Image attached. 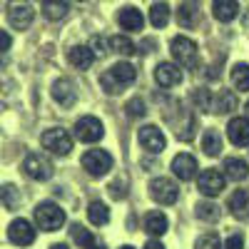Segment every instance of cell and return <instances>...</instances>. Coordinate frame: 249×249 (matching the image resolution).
Segmentation results:
<instances>
[{
    "mask_svg": "<svg viewBox=\"0 0 249 249\" xmlns=\"http://www.w3.org/2000/svg\"><path fill=\"white\" fill-rule=\"evenodd\" d=\"M135 77H137V72H135V68L130 65V62H115V65L100 77V85L107 95H120L124 88L132 85Z\"/></svg>",
    "mask_w": 249,
    "mask_h": 249,
    "instance_id": "6da1fadb",
    "label": "cell"
},
{
    "mask_svg": "<svg viewBox=\"0 0 249 249\" xmlns=\"http://www.w3.org/2000/svg\"><path fill=\"white\" fill-rule=\"evenodd\" d=\"M170 50H172V57L179 62V68H187V70H195L199 65V55H197V43L192 37H184V35H177L172 37L170 43Z\"/></svg>",
    "mask_w": 249,
    "mask_h": 249,
    "instance_id": "7a4b0ae2",
    "label": "cell"
},
{
    "mask_svg": "<svg viewBox=\"0 0 249 249\" xmlns=\"http://www.w3.org/2000/svg\"><path fill=\"white\" fill-rule=\"evenodd\" d=\"M35 222H37L40 230L57 232L60 227L65 224V212H62L55 202H40L35 207Z\"/></svg>",
    "mask_w": 249,
    "mask_h": 249,
    "instance_id": "3957f363",
    "label": "cell"
},
{
    "mask_svg": "<svg viewBox=\"0 0 249 249\" xmlns=\"http://www.w3.org/2000/svg\"><path fill=\"white\" fill-rule=\"evenodd\" d=\"M40 142H43V147L53 155H60V157H68L72 152V137L60 130V127H53V130H45L43 137H40Z\"/></svg>",
    "mask_w": 249,
    "mask_h": 249,
    "instance_id": "277c9868",
    "label": "cell"
},
{
    "mask_svg": "<svg viewBox=\"0 0 249 249\" xmlns=\"http://www.w3.org/2000/svg\"><path fill=\"white\" fill-rule=\"evenodd\" d=\"M82 167L92 177H102L112 170V155L107 150H88L82 155Z\"/></svg>",
    "mask_w": 249,
    "mask_h": 249,
    "instance_id": "5b68a950",
    "label": "cell"
},
{
    "mask_svg": "<svg viewBox=\"0 0 249 249\" xmlns=\"http://www.w3.org/2000/svg\"><path fill=\"white\" fill-rule=\"evenodd\" d=\"M23 172H25L30 179L45 182V179H50V177H53L55 167H53V162H50L45 155L33 152V155H28V157L23 160Z\"/></svg>",
    "mask_w": 249,
    "mask_h": 249,
    "instance_id": "8992f818",
    "label": "cell"
},
{
    "mask_svg": "<svg viewBox=\"0 0 249 249\" xmlns=\"http://www.w3.org/2000/svg\"><path fill=\"white\" fill-rule=\"evenodd\" d=\"M33 18H35V10L30 5V0H10V3H8V23L15 30L30 28Z\"/></svg>",
    "mask_w": 249,
    "mask_h": 249,
    "instance_id": "52a82bcc",
    "label": "cell"
},
{
    "mask_svg": "<svg viewBox=\"0 0 249 249\" xmlns=\"http://www.w3.org/2000/svg\"><path fill=\"white\" fill-rule=\"evenodd\" d=\"M150 197L157 204H175L179 199V190L170 177H155L150 182Z\"/></svg>",
    "mask_w": 249,
    "mask_h": 249,
    "instance_id": "ba28073f",
    "label": "cell"
},
{
    "mask_svg": "<svg viewBox=\"0 0 249 249\" xmlns=\"http://www.w3.org/2000/svg\"><path fill=\"white\" fill-rule=\"evenodd\" d=\"M102 135H105V127H102V122L92 115H85L75 122V137L80 142H100Z\"/></svg>",
    "mask_w": 249,
    "mask_h": 249,
    "instance_id": "9c48e42d",
    "label": "cell"
},
{
    "mask_svg": "<svg viewBox=\"0 0 249 249\" xmlns=\"http://www.w3.org/2000/svg\"><path fill=\"white\" fill-rule=\"evenodd\" d=\"M8 239L18 247H30L35 242V227L28 219H13L8 227Z\"/></svg>",
    "mask_w": 249,
    "mask_h": 249,
    "instance_id": "30bf717a",
    "label": "cell"
},
{
    "mask_svg": "<svg viewBox=\"0 0 249 249\" xmlns=\"http://www.w3.org/2000/svg\"><path fill=\"white\" fill-rule=\"evenodd\" d=\"M197 190L204 195V197H217L222 190H224V175L219 170H204L199 177H197Z\"/></svg>",
    "mask_w": 249,
    "mask_h": 249,
    "instance_id": "8fae6325",
    "label": "cell"
},
{
    "mask_svg": "<svg viewBox=\"0 0 249 249\" xmlns=\"http://www.w3.org/2000/svg\"><path fill=\"white\" fill-rule=\"evenodd\" d=\"M137 137H140V144H142V147L147 150V152H152V155L162 152L164 144H167V140H164L162 130L155 127V124H144V127H140Z\"/></svg>",
    "mask_w": 249,
    "mask_h": 249,
    "instance_id": "7c38bea8",
    "label": "cell"
},
{
    "mask_svg": "<svg viewBox=\"0 0 249 249\" xmlns=\"http://www.w3.org/2000/svg\"><path fill=\"white\" fill-rule=\"evenodd\" d=\"M53 100L57 102V105L62 107H70L75 105V100H77V90H75V82L70 77H60L53 82V90H50Z\"/></svg>",
    "mask_w": 249,
    "mask_h": 249,
    "instance_id": "4fadbf2b",
    "label": "cell"
},
{
    "mask_svg": "<svg viewBox=\"0 0 249 249\" xmlns=\"http://www.w3.org/2000/svg\"><path fill=\"white\" fill-rule=\"evenodd\" d=\"M155 80L160 88H175L182 82V68L175 62H160L155 68Z\"/></svg>",
    "mask_w": 249,
    "mask_h": 249,
    "instance_id": "5bb4252c",
    "label": "cell"
},
{
    "mask_svg": "<svg viewBox=\"0 0 249 249\" xmlns=\"http://www.w3.org/2000/svg\"><path fill=\"white\" fill-rule=\"evenodd\" d=\"M227 137L237 147H247L249 144V117H232L227 124Z\"/></svg>",
    "mask_w": 249,
    "mask_h": 249,
    "instance_id": "9a60e30c",
    "label": "cell"
},
{
    "mask_svg": "<svg viewBox=\"0 0 249 249\" xmlns=\"http://www.w3.org/2000/svg\"><path fill=\"white\" fill-rule=\"evenodd\" d=\"M172 172H175V177L182 179V182L195 179V177H197V160H195L192 155H187V152L177 155V157L172 160Z\"/></svg>",
    "mask_w": 249,
    "mask_h": 249,
    "instance_id": "2e32d148",
    "label": "cell"
},
{
    "mask_svg": "<svg viewBox=\"0 0 249 249\" xmlns=\"http://www.w3.org/2000/svg\"><path fill=\"white\" fill-rule=\"evenodd\" d=\"M68 62L72 68H77V70H88L95 62V50L90 45H75L68 53Z\"/></svg>",
    "mask_w": 249,
    "mask_h": 249,
    "instance_id": "e0dca14e",
    "label": "cell"
},
{
    "mask_svg": "<svg viewBox=\"0 0 249 249\" xmlns=\"http://www.w3.org/2000/svg\"><path fill=\"white\" fill-rule=\"evenodd\" d=\"M117 23H120L122 30L137 33V30H142V25H144V18H142V13H140L137 8H122L120 15H117Z\"/></svg>",
    "mask_w": 249,
    "mask_h": 249,
    "instance_id": "ac0fdd59",
    "label": "cell"
},
{
    "mask_svg": "<svg viewBox=\"0 0 249 249\" xmlns=\"http://www.w3.org/2000/svg\"><path fill=\"white\" fill-rule=\"evenodd\" d=\"M212 13L219 23H232L239 15V3L237 0H214L212 3Z\"/></svg>",
    "mask_w": 249,
    "mask_h": 249,
    "instance_id": "d6986e66",
    "label": "cell"
},
{
    "mask_svg": "<svg viewBox=\"0 0 249 249\" xmlns=\"http://www.w3.org/2000/svg\"><path fill=\"white\" fill-rule=\"evenodd\" d=\"M197 13H199V3H197V0H182V5L177 10V23L182 28H192L197 23Z\"/></svg>",
    "mask_w": 249,
    "mask_h": 249,
    "instance_id": "ffe728a7",
    "label": "cell"
},
{
    "mask_svg": "<svg viewBox=\"0 0 249 249\" xmlns=\"http://www.w3.org/2000/svg\"><path fill=\"white\" fill-rule=\"evenodd\" d=\"M224 175L230 179H234V182H242L249 175V164L244 160H239V157H227L224 160Z\"/></svg>",
    "mask_w": 249,
    "mask_h": 249,
    "instance_id": "44dd1931",
    "label": "cell"
},
{
    "mask_svg": "<svg viewBox=\"0 0 249 249\" xmlns=\"http://www.w3.org/2000/svg\"><path fill=\"white\" fill-rule=\"evenodd\" d=\"M167 227H170V222L162 212H150L147 217H144V230H147L152 237H162L164 232H167Z\"/></svg>",
    "mask_w": 249,
    "mask_h": 249,
    "instance_id": "7402d4cb",
    "label": "cell"
},
{
    "mask_svg": "<svg viewBox=\"0 0 249 249\" xmlns=\"http://www.w3.org/2000/svg\"><path fill=\"white\" fill-rule=\"evenodd\" d=\"M202 150H204V155L217 157L219 150H222V135L217 130H204V135H202Z\"/></svg>",
    "mask_w": 249,
    "mask_h": 249,
    "instance_id": "603a6c76",
    "label": "cell"
},
{
    "mask_svg": "<svg viewBox=\"0 0 249 249\" xmlns=\"http://www.w3.org/2000/svg\"><path fill=\"white\" fill-rule=\"evenodd\" d=\"M68 10H70V5L65 0H45L43 3V15L48 20H62L68 15Z\"/></svg>",
    "mask_w": 249,
    "mask_h": 249,
    "instance_id": "cb8c5ba5",
    "label": "cell"
},
{
    "mask_svg": "<svg viewBox=\"0 0 249 249\" xmlns=\"http://www.w3.org/2000/svg\"><path fill=\"white\" fill-rule=\"evenodd\" d=\"M227 207H230V212H232L234 217H244L247 207H249V197H247V192H244V190L232 192L230 199H227Z\"/></svg>",
    "mask_w": 249,
    "mask_h": 249,
    "instance_id": "d4e9b609",
    "label": "cell"
},
{
    "mask_svg": "<svg viewBox=\"0 0 249 249\" xmlns=\"http://www.w3.org/2000/svg\"><path fill=\"white\" fill-rule=\"evenodd\" d=\"M237 107V97L232 90H222L214 100H212V110L214 112H232Z\"/></svg>",
    "mask_w": 249,
    "mask_h": 249,
    "instance_id": "484cf974",
    "label": "cell"
},
{
    "mask_svg": "<svg viewBox=\"0 0 249 249\" xmlns=\"http://www.w3.org/2000/svg\"><path fill=\"white\" fill-rule=\"evenodd\" d=\"M88 219L95 224V227H102L110 222V210L105 207V202H92L88 207Z\"/></svg>",
    "mask_w": 249,
    "mask_h": 249,
    "instance_id": "4316f807",
    "label": "cell"
},
{
    "mask_svg": "<svg viewBox=\"0 0 249 249\" xmlns=\"http://www.w3.org/2000/svg\"><path fill=\"white\" fill-rule=\"evenodd\" d=\"M150 23L155 28H164L170 23V8H167V3H155L150 8Z\"/></svg>",
    "mask_w": 249,
    "mask_h": 249,
    "instance_id": "83f0119b",
    "label": "cell"
},
{
    "mask_svg": "<svg viewBox=\"0 0 249 249\" xmlns=\"http://www.w3.org/2000/svg\"><path fill=\"white\" fill-rule=\"evenodd\" d=\"M232 85L237 90H249V65H244V62H237V65L232 68Z\"/></svg>",
    "mask_w": 249,
    "mask_h": 249,
    "instance_id": "f1b7e54d",
    "label": "cell"
},
{
    "mask_svg": "<svg viewBox=\"0 0 249 249\" xmlns=\"http://www.w3.org/2000/svg\"><path fill=\"white\" fill-rule=\"evenodd\" d=\"M195 210H197V217L202 222H217L222 217V210H219L217 204H212V202H199Z\"/></svg>",
    "mask_w": 249,
    "mask_h": 249,
    "instance_id": "f546056e",
    "label": "cell"
},
{
    "mask_svg": "<svg viewBox=\"0 0 249 249\" xmlns=\"http://www.w3.org/2000/svg\"><path fill=\"white\" fill-rule=\"evenodd\" d=\"M0 199H3V204L8 207V210H15V207L20 204V190L15 184H3L0 187Z\"/></svg>",
    "mask_w": 249,
    "mask_h": 249,
    "instance_id": "4dcf8cb0",
    "label": "cell"
},
{
    "mask_svg": "<svg viewBox=\"0 0 249 249\" xmlns=\"http://www.w3.org/2000/svg\"><path fill=\"white\" fill-rule=\"evenodd\" d=\"M70 234H72L75 244H80L82 249H90V247L95 244V239H92V232H90V230H85V227H82V224H72Z\"/></svg>",
    "mask_w": 249,
    "mask_h": 249,
    "instance_id": "1f68e13d",
    "label": "cell"
},
{
    "mask_svg": "<svg viewBox=\"0 0 249 249\" xmlns=\"http://www.w3.org/2000/svg\"><path fill=\"white\" fill-rule=\"evenodd\" d=\"M110 50L120 53V55H132L135 53V43L130 37H124V35H115V37H110Z\"/></svg>",
    "mask_w": 249,
    "mask_h": 249,
    "instance_id": "d6a6232c",
    "label": "cell"
},
{
    "mask_svg": "<svg viewBox=\"0 0 249 249\" xmlns=\"http://www.w3.org/2000/svg\"><path fill=\"white\" fill-rule=\"evenodd\" d=\"M195 249H222V242L217 234H202L197 242H195Z\"/></svg>",
    "mask_w": 249,
    "mask_h": 249,
    "instance_id": "836d02e7",
    "label": "cell"
},
{
    "mask_svg": "<svg viewBox=\"0 0 249 249\" xmlns=\"http://www.w3.org/2000/svg\"><path fill=\"white\" fill-rule=\"evenodd\" d=\"M90 48L95 50V55H105V53H110V50H107V48H110V40L95 35V37H92V43H90Z\"/></svg>",
    "mask_w": 249,
    "mask_h": 249,
    "instance_id": "e575fe53",
    "label": "cell"
},
{
    "mask_svg": "<svg viewBox=\"0 0 249 249\" xmlns=\"http://www.w3.org/2000/svg\"><path fill=\"white\" fill-rule=\"evenodd\" d=\"M127 110H130V115H132V117H137V115H144V102H142V100H130Z\"/></svg>",
    "mask_w": 249,
    "mask_h": 249,
    "instance_id": "d590c367",
    "label": "cell"
},
{
    "mask_svg": "<svg viewBox=\"0 0 249 249\" xmlns=\"http://www.w3.org/2000/svg\"><path fill=\"white\" fill-rule=\"evenodd\" d=\"M224 249H244V239L239 234H232L230 239L224 242Z\"/></svg>",
    "mask_w": 249,
    "mask_h": 249,
    "instance_id": "8d00e7d4",
    "label": "cell"
},
{
    "mask_svg": "<svg viewBox=\"0 0 249 249\" xmlns=\"http://www.w3.org/2000/svg\"><path fill=\"white\" fill-rule=\"evenodd\" d=\"M10 45H13V37H10L5 30H0V53L10 50Z\"/></svg>",
    "mask_w": 249,
    "mask_h": 249,
    "instance_id": "74e56055",
    "label": "cell"
},
{
    "mask_svg": "<svg viewBox=\"0 0 249 249\" xmlns=\"http://www.w3.org/2000/svg\"><path fill=\"white\" fill-rule=\"evenodd\" d=\"M144 249H164L157 239H152V242H147V244H144Z\"/></svg>",
    "mask_w": 249,
    "mask_h": 249,
    "instance_id": "f35d334b",
    "label": "cell"
},
{
    "mask_svg": "<svg viewBox=\"0 0 249 249\" xmlns=\"http://www.w3.org/2000/svg\"><path fill=\"white\" fill-rule=\"evenodd\" d=\"M50 249H70V247H68V244H53Z\"/></svg>",
    "mask_w": 249,
    "mask_h": 249,
    "instance_id": "ab89813d",
    "label": "cell"
},
{
    "mask_svg": "<svg viewBox=\"0 0 249 249\" xmlns=\"http://www.w3.org/2000/svg\"><path fill=\"white\" fill-rule=\"evenodd\" d=\"M90 249H105V247H102V244H92Z\"/></svg>",
    "mask_w": 249,
    "mask_h": 249,
    "instance_id": "60d3db41",
    "label": "cell"
},
{
    "mask_svg": "<svg viewBox=\"0 0 249 249\" xmlns=\"http://www.w3.org/2000/svg\"><path fill=\"white\" fill-rule=\"evenodd\" d=\"M244 112H247V117H249V102H247V105H244Z\"/></svg>",
    "mask_w": 249,
    "mask_h": 249,
    "instance_id": "b9f144b4",
    "label": "cell"
},
{
    "mask_svg": "<svg viewBox=\"0 0 249 249\" xmlns=\"http://www.w3.org/2000/svg\"><path fill=\"white\" fill-rule=\"evenodd\" d=\"M120 249H135V247H130V244H124V247H120Z\"/></svg>",
    "mask_w": 249,
    "mask_h": 249,
    "instance_id": "7bdbcfd3",
    "label": "cell"
},
{
    "mask_svg": "<svg viewBox=\"0 0 249 249\" xmlns=\"http://www.w3.org/2000/svg\"><path fill=\"white\" fill-rule=\"evenodd\" d=\"M80 3H85V0H80Z\"/></svg>",
    "mask_w": 249,
    "mask_h": 249,
    "instance_id": "ee69618b",
    "label": "cell"
}]
</instances>
